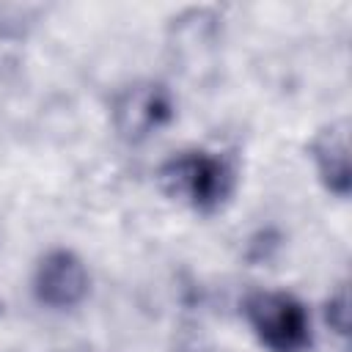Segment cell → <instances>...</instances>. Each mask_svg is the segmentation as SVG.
<instances>
[{"label": "cell", "mask_w": 352, "mask_h": 352, "mask_svg": "<svg viewBox=\"0 0 352 352\" xmlns=\"http://www.w3.org/2000/svg\"><path fill=\"white\" fill-rule=\"evenodd\" d=\"M157 182L173 201L195 212H214L228 201L234 190V170L214 151L187 148L160 165Z\"/></svg>", "instance_id": "1"}, {"label": "cell", "mask_w": 352, "mask_h": 352, "mask_svg": "<svg viewBox=\"0 0 352 352\" xmlns=\"http://www.w3.org/2000/svg\"><path fill=\"white\" fill-rule=\"evenodd\" d=\"M311 160L316 165L319 179L336 195L349 192V140L346 121L324 126L311 143Z\"/></svg>", "instance_id": "5"}, {"label": "cell", "mask_w": 352, "mask_h": 352, "mask_svg": "<svg viewBox=\"0 0 352 352\" xmlns=\"http://www.w3.org/2000/svg\"><path fill=\"white\" fill-rule=\"evenodd\" d=\"M88 270L72 250L47 253L33 275V292L38 302L50 308H72L88 294Z\"/></svg>", "instance_id": "4"}, {"label": "cell", "mask_w": 352, "mask_h": 352, "mask_svg": "<svg viewBox=\"0 0 352 352\" xmlns=\"http://www.w3.org/2000/svg\"><path fill=\"white\" fill-rule=\"evenodd\" d=\"M242 314L258 344L270 352H305L311 346V316L305 305L286 292H250Z\"/></svg>", "instance_id": "2"}, {"label": "cell", "mask_w": 352, "mask_h": 352, "mask_svg": "<svg viewBox=\"0 0 352 352\" xmlns=\"http://www.w3.org/2000/svg\"><path fill=\"white\" fill-rule=\"evenodd\" d=\"M170 94L160 82H135L121 91L113 104V121L124 140L140 143L170 121Z\"/></svg>", "instance_id": "3"}]
</instances>
